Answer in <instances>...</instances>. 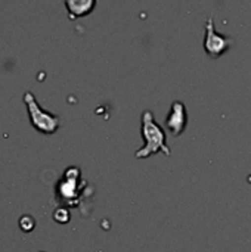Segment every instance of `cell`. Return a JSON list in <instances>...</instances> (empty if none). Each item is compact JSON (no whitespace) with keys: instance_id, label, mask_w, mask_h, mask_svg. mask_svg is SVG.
I'll list each match as a JSON object with an SVG mask.
<instances>
[{"instance_id":"6da1fadb","label":"cell","mask_w":251,"mask_h":252,"mask_svg":"<svg viewBox=\"0 0 251 252\" xmlns=\"http://www.w3.org/2000/svg\"><path fill=\"white\" fill-rule=\"evenodd\" d=\"M141 133H142V139H143V146L141 149H138L135 154V157L138 159L149 158L151 155H155L158 151H161L166 157L172 155V151L166 142V131L155 121L151 111H145L142 114Z\"/></svg>"},{"instance_id":"7a4b0ae2","label":"cell","mask_w":251,"mask_h":252,"mask_svg":"<svg viewBox=\"0 0 251 252\" xmlns=\"http://www.w3.org/2000/svg\"><path fill=\"white\" fill-rule=\"evenodd\" d=\"M24 103H25L27 111H28L30 123L37 131L44 133V134H53V133L58 131V128L61 126V118L58 115H55V114H50V112L44 111L38 105L36 96L31 92H25Z\"/></svg>"},{"instance_id":"3957f363","label":"cell","mask_w":251,"mask_h":252,"mask_svg":"<svg viewBox=\"0 0 251 252\" xmlns=\"http://www.w3.org/2000/svg\"><path fill=\"white\" fill-rule=\"evenodd\" d=\"M234 40L225 34L216 31L215 21L212 16L206 21V37H204V50L212 59L220 58L225 52H228L232 46Z\"/></svg>"},{"instance_id":"277c9868","label":"cell","mask_w":251,"mask_h":252,"mask_svg":"<svg viewBox=\"0 0 251 252\" xmlns=\"http://www.w3.org/2000/svg\"><path fill=\"white\" fill-rule=\"evenodd\" d=\"M188 126V114L183 102L175 100L170 106V112L166 118V127L173 136H180Z\"/></svg>"},{"instance_id":"5b68a950","label":"cell","mask_w":251,"mask_h":252,"mask_svg":"<svg viewBox=\"0 0 251 252\" xmlns=\"http://www.w3.org/2000/svg\"><path fill=\"white\" fill-rule=\"evenodd\" d=\"M65 7L68 10L70 19H75L92 13V10L96 7V0H67Z\"/></svg>"},{"instance_id":"8992f818","label":"cell","mask_w":251,"mask_h":252,"mask_svg":"<svg viewBox=\"0 0 251 252\" xmlns=\"http://www.w3.org/2000/svg\"><path fill=\"white\" fill-rule=\"evenodd\" d=\"M70 211L65 208V207H58L55 211H53V220L59 224H65L70 221Z\"/></svg>"},{"instance_id":"52a82bcc","label":"cell","mask_w":251,"mask_h":252,"mask_svg":"<svg viewBox=\"0 0 251 252\" xmlns=\"http://www.w3.org/2000/svg\"><path fill=\"white\" fill-rule=\"evenodd\" d=\"M18 223H19V229H21L22 232H25V233L33 232L34 227H36V220H34V217H31V216H22V217L19 219Z\"/></svg>"},{"instance_id":"ba28073f","label":"cell","mask_w":251,"mask_h":252,"mask_svg":"<svg viewBox=\"0 0 251 252\" xmlns=\"http://www.w3.org/2000/svg\"><path fill=\"white\" fill-rule=\"evenodd\" d=\"M43 252H44V251H43Z\"/></svg>"}]
</instances>
